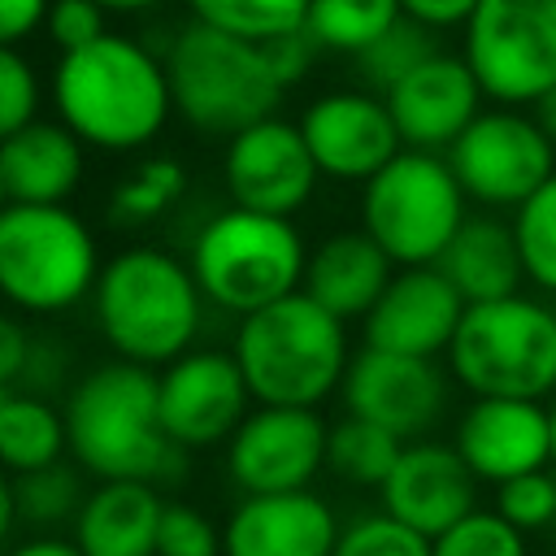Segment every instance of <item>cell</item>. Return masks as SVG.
Masks as SVG:
<instances>
[{"instance_id": "obj_1", "label": "cell", "mask_w": 556, "mask_h": 556, "mask_svg": "<svg viewBox=\"0 0 556 556\" xmlns=\"http://www.w3.org/2000/svg\"><path fill=\"white\" fill-rule=\"evenodd\" d=\"M52 100L61 122L104 152H135L152 143L174 109L165 61L113 30L61 52Z\"/></svg>"}, {"instance_id": "obj_2", "label": "cell", "mask_w": 556, "mask_h": 556, "mask_svg": "<svg viewBox=\"0 0 556 556\" xmlns=\"http://www.w3.org/2000/svg\"><path fill=\"white\" fill-rule=\"evenodd\" d=\"M156 378L152 365L117 356L74 382L65 400V434L83 469L96 478H182L187 447L161 426Z\"/></svg>"}, {"instance_id": "obj_3", "label": "cell", "mask_w": 556, "mask_h": 556, "mask_svg": "<svg viewBox=\"0 0 556 556\" xmlns=\"http://www.w3.org/2000/svg\"><path fill=\"white\" fill-rule=\"evenodd\" d=\"M235 361L261 404L317 408L348 374L343 317L317 304L304 287L243 313L235 334Z\"/></svg>"}, {"instance_id": "obj_4", "label": "cell", "mask_w": 556, "mask_h": 556, "mask_svg": "<svg viewBox=\"0 0 556 556\" xmlns=\"http://www.w3.org/2000/svg\"><path fill=\"white\" fill-rule=\"evenodd\" d=\"M91 295L104 343L139 365H169L200 330L204 291L191 265L161 248H126L104 261Z\"/></svg>"}, {"instance_id": "obj_5", "label": "cell", "mask_w": 556, "mask_h": 556, "mask_svg": "<svg viewBox=\"0 0 556 556\" xmlns=\"http://www.w3.org/2000/svg\"><path fill=\"white\" fill-rule=\"evenodd\" d=\"M165 74L178 117L200 135L226 139L269 117L287 91L261 43L217 30L208 22H187L174 35L165 52Z\"/></svg>"}, {"instance_id": "obj_6", "label": "cell", "mask_w": 556, "mask_h": 556, "mask_svg": "<svg viewBox=\"0 0 556 556\" xmlns=\"http://www.w3.org/2000/svg\"><path fill=\"white\" fill-rule=\"evenodd\" d=\"M447 365L469 395H556V308L517 291L465 304Z\"/></svg>"}, {"instance_id": "obj_7", "label": "cell", "mask_w": 556, "mask_h": 556, "mask_svg": "<svg viewBox=\"0 0 556 556\" xmlns=\"http://www.w3.org/2000/svg\"><path fill=\"white\" fill-rule=\"evenodd\" d=\"M187 265L208 304L243 317L295 291L304 282L308 256L291 217L230 204L200 226Z\"/></svg>"}, {"instance_id": "obj_8", "label": "cell", "mask_w": 556, "mask_h": 556, "mask_svg": "<svg viewBox=\"0 0 556 556\" xmlns=\"http://www.w3.org/2000/svg\"><path fill=\"white\" fill-rule=\"evenodd\" d=\"M100 278L87 222L65 204L9 200L0 213V295L26 313H65Z\"/></svg>"}, {"instance_id": "obj_9", "label": "cell", "mask_w": 556, "mask_h": 556, "mask_svg": "<svg viewBox=\"0 0 556 556\" xmlns=\"http://www.w3.org/2000/svg\"><path fill=\"white\" fill-rule=\"evenodd\" d=\"M465 222V187L447 156L400 148L361 191V226L395 265H434Z\"/></svg>"}, {"instance_id": "obj_10", "label": "cell", "mask_w": 556, "mask_h": 556, "mask_svg": "<svg viewBox=\"0 0 556 556\" xmlns=\"http://www.w3.org/2000/svg\"><path fill=\"white\" fill-rule=\"evenodd\" d=\"M465 61L495 104H539L556 91V0H478Z\"/></svg>"}, {"instance_id": "obj_11", "label": "cell", "mask_w": 556, "mask_h": 556, "mask_svg": "<svg viewBox=\"0 0 556 556\" xmlns=\"http://www.w3.org/2000/svg\"><path fill=\"white\" fill-rule=\"evenodd\" d=\"M447 161L469 200L517 208L556 174V139L517 104L478 113L447 148Z\"/></svg>"}, {"instance_id": "obj_12", "label": "cell", "mask_w": 556, "mask_h": 556, "mask_svg": "<svg viewBox=\"0 0 556 556\" xmlns=\"http://www.w3.org/2000/svg\"><path fill=\"white\" fill-rule=\"evenodd\" d=\"M326 434L308 404H261L226 439V473L243 495L300 491L326 465Z\"/></svg>"}, {"instance_id": "obj_13", "label": "cell", "mask_w": 556, "mask_h": 556, "mask_svg": "<svg viewBox=\"0 0 556 556\" xmlns=\"http://www.w3.org/2000/svg\"><path fill=\"white\" fill-rule=\"evenodd\" d=\"M252 387L235 361V352L200 348L174 356L156 378V408L161 426L174 443L187 452L213 447L239 430V421L252 413Z\"/></svg>"}, {"instance_id": "obj_14", "label": "cell", "mask_w": 556, "mask_h": 556, "mask_svg": "<svg viewBox=\"0 0 556 556\" xmlns=\"http://www.w3.org/2000/svg\"><path fill=\"white\" fill-rule=\"evenodd\" d=\"M317 174L321 169L308 152L300 122H282L274 113L230 135L222 156V178L230 200L256 213H278V217H291L308 204Z\"/></svg>"}, {"instance_id": "obj_15", "label": "cell", "mask_w": 556, "mask_h": 556, "mask_svg": "<svg viewBox=\"0 0 556 556\" xmlns=\"http://www.w3.org/2000/svg\"><path fill=\"white\" fill-rule=\"evenodd\" d=\"M300 130L317 169L339 182H365L404 148L378 91H326L300 113Z\"/></svg>"}, {"instance_id": "obj_16", "label": "cell", "mask_w": 556, "mask_h": 556, "mask_svg": "<svg viewBox=\"0 0 556 556\" xmlns=\"http://www.w3.org/2000/svg\"><path fill=\"white\" fill-rule=\"evenodd\" d=\"M443 374L434 369V356L413 352H387V348H361L348 361L343 374V404L356 417H369L400 439L421 434L439 408H443Z\"/></svg>"}, {"instance_id": "obj_17", "label": "cell", "mask_w": 556, "mask_h": 556, "mask_svg": "<svg viewBox=\"0 0 556 556\" xmlns=\"http://www.w3.org/2000/svg\"><path fill=\"white\" fill-rule=\"evenodd\" d=\"M460 313H465V295L452 287V278L439 265H400V274H391V282L361 321L369 348L439 356L447 352Z\"/></svg>"}, {"instance_id": "obj_18", "label": "cell", "mask_w": 556, "mask_h": 556, "mask_svg": "<svg viewBox=\"0 0 556 556\" xmlns=\"http://www.w3.org/2000/svg\"><path fill=\"white\" fill-rule=\"evenodd\" d=\"M482 83L469 70L465 52H430L408 70L382 100L400 126L404 148H452V139L482 113Z\"/></svg>"}, {"instance_id": "obj_19", "label": "cell", "mask_w": 556, "mask_h": 556, "mask_svg": "<svg viewBox=\"0 0 556 556\" xmlns=\"http://www.w3.org/2000/svg\"><path fill=\"white\" fill-rule=\"evenodd\" d=\"M456 452L469 460L478 482H504L526 469L552 465V413L543 400L473 395L456 421Z\"/></svg>"}, {"instance_id": "obj_20", "label": "cell", "mask_w": 556, "mask_h": 556, "mask_svg": "<svg viewBox=\"0 0 556 556\" xmlns=\"http://www.w3.org/2000/svg\"><path fill=\"white\" fill-rule=\"evenodd\" d=\"M378 491L391 517L434 539L465 513H473L478 473L456 452V443H408Z\"/></svg>"}, {"instance_id": "obj_21", "label": "cell", "mask_w": 556, "mask_h": 556, "mask_svg": "<svg viewBox=\"0 0 556 556\" xmlns=\"http://www.w3.org/2000/svg\"><path fill=\"white\" fill-rule=\"evenodd\" d=\"M339 521L321 495L265 491L243 495V504L222 526V556H330Z\"/></svg>"}, {"instance_id": "obj_22", "label": "cell", "mask_w": 556, "mask_h": 556, "mask_svg": "<svg viewBox=\"0 0 556 556\" xmlns=\"http://www.w3.org/2000/svg\"><path fill=\"white\" fill-rule=\"evenodd\" d=\"M165 500L148 478H100L74 517V543L87 556H156Z\"/></svg>"}, {"instance_id": "obj_23", "label": "cell", "mask_w": 556, "mask_h": 556, "mask_svg": "<svg viewBox=\"0 0 556 556\" xmlns=\"http://www.w3.org/2000/svg\"><path fill=\"white\" fill-rule=\"evenodd\" d=\"M0 178L9 200L65 204L83 178V139L65 122H26L0 139Z\"/></svg>"}, {"instance_id": "obj_24", "label": "cell", "mask_w": 556, "mask_h": 556, "mask_svg": "<svg viewBox=\"0 0 556 556\" xmlns=\"http://www.w3.org/2000/svg\"><path fill=\"white\" fill-rule=\"evenodd\" d=\"M391 256L387 248L361 226V230H339L330 239L317 243V252L304 265V291L326 304L330 313H339L343 321L365 317L374 308V300L382 295V287L391 282Z\"/></svg>"}, {"instance_id": "obj_25", "label": "cell", "mask_w": 556, "mask_h": 556, "mask_svg": "<svg viewBox=\"0 0 556 556\" xmlns=\"http://www.w3.org/2000/svg\"><path fill=\"white\" fill-rule=\"evenodd\" d=\"M434 265L452 278L465 304L513 295L526 278L513 222H500V217H465Z\"/></svg>"}, {"instance_id": "obj_26", "label": "cell", "mask_w": 556, "mask_h": 556, "mask_svg": "<svg viewBox=\"0 0 556 556\" xmlns=\"http://www.w3.org/2000/svg\"><path fill=\"white\" fill-rule=\"evenodd\" d=\"M70 447L65 413L39 395H4L0 404V465L13 473L43 469Z\"/></svg>"}, {"instance_id": "obj_27", "label": "cell", "mask_w": 556, "mask_h": 556, "mask_svg": "<svg viewBox=\"0 0 556 556\" xmlns=\"http://www.w3.org/2000/svg\"><path fill=\"white\" fill-rule=\"evenodd\" d=\"M400 452H404V439L395 430H387L369 417H356V413L334 421L326 434V465L356 486H382L391 465L400 460Z\"/></svg>"}, {"instance_id": "obj_28", "label": "cell", "mask_w": 556, "mask_h": 556, "mask_svg": "<svg viewBox=\"0 0 556 556\" xmlns=\"http://www.w3.org/2000/svg\"><path fill=\"white\" fill-rule=\"evenodd\" d=\"M395 17H404L400 0H308V35L326 52H361L369 48Z\"/></svg>"}, {"instance_id": "obj_29", "label": "cell", "mask_w": 556, "mask_h": 556, "mask_svg": "<svg viewBox=\"0 0 556 556\" xmlns=\"http://www.w3.org/2000/svg\"><path fill=\"white\" fill-rule=\"evenodd\" d=\"M187 191V169L174 161V156H148L139 161L117 187H113V200H109V217L117 226H143V222H156L165 217Z\"/></svg>"}, {"instance_id": "obj_30", "label": "cell", "mask_w": 556, "mask_h": 556, "mask_svg": "<svg viewBox=\"0 0 556 556\" xmlns=\"http://www.w3.org/2000/svg\"><path fill=\"white\" fill-rule=\"evenodd\" d=\"M430 52H439V43H434V26H426V22H417V17H395L369 48H361L356 52V70H361V78L378 91V96H387L408 70H417Z\"/></svg>"}, {"instance_id": "obj_31", "label": "cell", "mask_w": 556, "mask_h": 556, "mask_svg": "<svg viewBox=\"0 0 556 556\" xmlns=\"http://www.w3.org/2000/svg\"><path fill=\"white\" fill-rule=\"evenodd\" d=\"M187 4H191L195 22L243 35L252 43L287 35V30L304 26V17H308V0H187Z\"/></svg>"}, {"instance_id": "obj_32", "label": "cell", "mask_w": 556, "mask_h": 556, "mask_svg": "<svg viewBox=\"0 0 556 556\" xmlns=\"http://www.w3.org/2000/svg\"><path fill=\"white\" fill-rule=\"evenodd\" d=\"M513 235L526 278L543 291H556V174L513 208Z\"/></svg>"}, {"instance_id": "obj_33", "label": "cell", "mask_w": 556, "mask_h": 556, "mask_svg": "<svg viewBox=\"0 0 556 556\" xmlns=\"http://www.w3.org/2000/svg\"><path fill=\"white\" fill-rule=\"evenodd\" d=\"M13 495H17V521H30V526H61V521L78 517V508L87 500L78 473L61 460L30 469V473H17Z\"/></svg>"}, {"instance_id": "obj_34", "label": "cell", "mask_w": 556, "mask_h": 556, "mask_svg": "<svg viewBox=\"0 0 556 556\" xmlns=\"http://www.w3.org/2000/svg\"><path fill=\"white\" fill-rule=\"evenodd\" d=\"M430 556H526V530H517L500 508H473L456 526L434 534Z\"/></svg>"}, {"instance_id": "obj_35", "label": "cell", "mask_w": 556, "mask_h": 556, "mask_svg": "<svg viewBox=\"0 0 556 556\" xmlns=\"http://www.w3.org/2000/svg\"><path fill=\"white\" fill-rule=\"evenodd\" d=\"M430 547H434L430 534L413 530L408 521H400L382 508V513L356 517L348 530H339L330 556H430Z\"/></svg>"}, {"instance_id": "obj_36", "label": "cell", "mask_w": 556, "mask_h": 556, "mask_svg": "<svg viewBox=\"0 0 556 556\" xmlns=\"http://www.w3.org/2000/svg\"><path fill=\"white\" fill-rule=\"evenodd\" d=\"M495 508L517 526V530H547L556 521V473L543 469H526L517 478L495 482Z\"/></svg>"}, {"instance_id": "obj_37", "label": "cell", "mask_w": 556, "mask_h": 556, "mask_svg": "<svg viewBox=\"0 0 556 556\" xmlns=\"http://www.w3.org/2000/svg\"><path fill=\"white\" fill-rule=\"evenodd\" d=\"M156 556H222V534L195 504L174 500L156 526Z\"/></svg>"}, {"instance_id": "obj_38", "label": "cell", "mask_w": 556, "mask_h": 556, "mask_svg": "<svg viewBox=\"0 0 556 556\" xmlns=\"http://www.w3.org/2000/svg\"><path fill=\"white\" fill-rule=\"evenodd\" d=\"M35 113H39L35 65L13 43H0V139L22 130L26 122H35Z\"/></svg>"}, {"instance_id": "obj_39", "label": "cell", "mask_w": 556, "mask_h": 556, "mask_svg": "<svg viewBox=\"0 0 556 556\" xmlns=\"http://www.w3.org/2000/svg\"><path fill=\"white\" fill-rule=\"evenodd\" d=\"M104 13L109 9L100 0H52L43 26H48V39L61 52H70V48H83V43H91V39H100L109 30Z\"/></svg>"}, {"instance_id": "obj_40", "label": "cell", "mask_w": 556, "mask_h": 556, "mask_svg": "<svg viewBox=\"0 0 556 556\" xmlns=\"http://www.w3.org/2000/svg\"><path fill=\"white\" fill-rule=\"evenodd\" d=\"M261 48H265L274 74L282 78V87H295V83L313 70V61H317V52H321V43L308 35V26H295V30H287V35H274V39H265Z\"/></svg>"}, {"instance_id": "obj_41", "label": "cell", "mask_w": 556, "mask_h": 556, "mask_svg": "<svg viewBox=\"0 0 556 556\" xmlns=\"http://www.w3.org/2000/svg\"><path fill=\"white\" fill-rule=\"evenodd\" d=\"M30 356H35L30 330H26L17 317L0 313V382H4V387H9V382H22L26 369H30Z\"/></svg>"}, {"instance_id": "obj_42", "label": "cell", "mask_w": 556, "mask_h": 556, "mask_svg": "<svg viewBox=\"0 0 556 556\" xmlns=\"http://www.w3.org/2000/svg\"><path fill=\"white\" fill-rule=\"evenodd\" d=\"M52 0H0V43L26 39L43 17Z\"/></svg>"}, {"instance_id": "obj_43", "label": "cell", "mask_w": 556, "mask_h": 556, "mask_svg": "<svg viewBox=\"0 0 556 556\" xmlns=\"http://www.w3.org/2000/svg\"><path fill=\"white\" fill-rule=\"evenodd\" d=\"M400 4L408 17H417L434 30H447V26H465L478 0H400Z\"/></svg>"}, {"instance_id": "obj_44", "label": "cell", "mask_w": 556, "mask_h": 556, "mask_svg": "<svg viewBox=\"0 0 556 556\" xmlns=\"http://www.w3.org/2000/svg\"><path fill=\"white\" fill-rule=\"evenodd\" d=\"M9 556H87L74 539H52V534H43V539H26V543H17Z\"/></svg>"}, {"instance_id": "obj_45", "label": "cell", "mask_w": 556, "mask_h": 556, "mask_svg": "<svg viewBox=\"0 0 556 556\" xmlns=\"http://www.w3.org/2000/svg\"><path fill=\"white\" fill-rule=\"evenodd\" d=\"M13 526H17V495H13V478L0 465V543L9 539Z\"/></svg>"}, {"instance_id": "obj_46", "label": "cell", "mask_w": 556, "mask_h": 556, "mask_svg": "<svg viewBox=\"0 0 556 556\" xmlns=\"http://www.w3.org/2000/svg\"><path fill=\"white\" fill-rule=\"evenodd\" d=\"M534 109H539V122L547 126V135L556 139V91H547V96H543V100H539Z\"/></svg>"}, {"instance_id": "obj_47", "label": "cell", "mask_w": 556, "mask_h": 556, "mask_svg": "<svg viewBox=\"0 0 556 556\" xmlns=\"http://www.w3.org/2000/svg\"><path fill=\"white\" fill-rule=\"evenodd\" d=\"M109 13H130V9H152V4H161V0H100Z\"/></svg>"}, {"instance_id": "obj_48", "label": "cell", "mask_w": 556, "mask_h": 556, "mask_svg": "<svg viewBox=\"0 0 556 556\" xmlns=\"http://www.w3.org/2000/svg\"><path fill=\"white\" fill-rule=\"evenodd\" d=\"M547 413H552V465H556V400H552V408H547Z\"/></svg>"}, {"instance_id": "obj_49", "label": "cell", "mask_w": 556, "mask_h": 556, "mask_svg": "<svg viewBox=\"0 0 556 556\" xmlns=\"http://www.w3.org/2000/svg\"><path fill=\"white\" fill-rule=\"evenodd\" d=\"M4 204H9V191H4V178H0V213H4Z\"/></svg>"}, {"instance_id": "obj_50", "label": "cell", "mask_w": 556, "mask_h": 556, "mask_svg": "<svg viewBox=\"0 0 556 556\" xmlns=\"http://www.w3.org/2000/svg\"><path fill=\"white\" fill-rule=\"evenodd\" d=\"M4 395H9V387H4V382H0V404H4Z\"/></svg>"}]
</instances>
